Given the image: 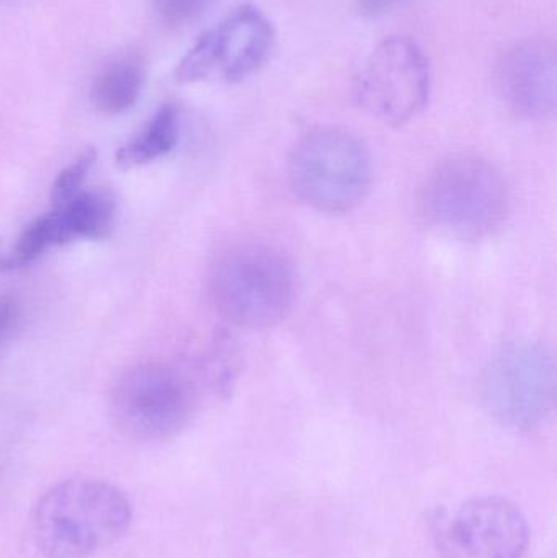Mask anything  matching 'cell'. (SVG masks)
<instances>
[{
  "label": "cell",
  "instance_id": "obj_13",
  "mask_svg": "<svg viewBox=\"0 0 557 558\" xmlns=\"http://www.w3.org/2000/svg\"><path fill=\"white\" fill-rule=\"evenodd\" d=\"M180 110L175 104L157 108L146 126L128 141L117 153L118 166L123 169L146 166L167 156L179 143Z\"/></svg>",
  "mask_w": 557,
  "mask_h": 558
},
{
  "label": "cell",
  "instance_id": "obj_10",
  "mask_svg": "<svg viewBox=\"0 0 557 558\" xmlns=\"http://www.w3.org/2000/svg\"><path fill=\"white\" fill-rule=\"evenodd\" d=\"M211 33L218 72L232 84L255 74L274 51V25L254 5L239 7L211 28Z\"/></svg>",
  "mask_w": 557,
  "mask_h": 558
},
{
  "label": "cell",
  "instance_id": "obj_6",
  "mask_svg": "<svg viewBox=\"0 0 557 558\" xmlns=\"http://www.w3.org/2000/svg\"><path fill=\"white\" fill-rule=\"evenodd\" d=\"M484 409L504 426L533 432L552 415L556 400V367L538 344L517 343L497 351L480 377Z\"/></svg>",
  "mask_w": 557,
  "mask_h": 558
},
{
  "label": "cell",
  "instance_id": "obj_9",
  "mask_svg": "<svg viewBox=\"0 0 557 558\" xmlns=\"http://www.w3.org/2000/svg\"><path fill=\"white\" fill-rule=\"evenodd\" d=\"M556 54L538 39L519 43L497 68V90L504 104L526 120H542L556 105Z\"/></svg>",
  "mask_w": 557,
  "mask_h": 558
},
{
  "label": "cell",
  "instance_id": "obj_5",
  "mask_svg": "<svg viewBox=\"0 0 557 558\" xmlns=\"http://www.w3.org/2000/svg\"><path fill=\"white\" fill-rule=\"evenodd\" d=\"M196 409L192 377L166 363H147L121 374L110 393L114 425L130 438L162 441L179 435Z\"/></svg>",
  "mask_w": 557,
  "mask_h": 558
},
{
  "label": "cell",
  "instance_id": "obj_17",
  "mask_svg": "<svg viewBox=\"0 0 557 558\" xmlns=\"http://www.w3.org/2000/svg\"><path fill=\"white\" fill-rule=\"evenodd\" d=\"M157 15L170 26L193 22L205 10L208 0H153Z\"/></svg>",
  "mask_w": 557,
  "mask_h": 558
},
{
  "label": "cell",
  "instance_id": "obj_2",
  "mask_svg": "<svg viewBox=\"0 0 557 558\" xmlns=\"http://www.w3.org/2000/svg\"><path fill=\"white\" fill-rule=\"evenodd\" d=\"M300 279L291 258L275 245L244 242L216 258L209 294L219 315L245 328L280 324L296 304Z\"/></svg>",
  "mask_w": 557,
  "mask_h": 558
},
{
  "label": "cell",
  "instance_id": "obj_14",
  "mask_svg": "<svg viewBox=\"0 0 557 558\" xmlns=\"http://www.w3.org/2000/svg\"><path fill=\"white\" fill-rule=\"evenodd\" d=\"M218 71L215 39L211 29L203 33L195 45L185 52L175 69V78L180 84H196L205 81Z\"/></svg>",
  "mask_w": 557,
  "mask_h": 558
},
{
  "label": "cell",
  "instance_id": "obj_3",
  "mask_svg": "<svg viewBox=\"0 0 557 558\" xmlns=\"http://www.w3.org/2000/svg\"><path fill=\"white\" fill-rule=\"evenodd\" d=\"M509 189L486 160L458 156L440 163L425 180L421 215L440 234L474 242L491 238L506 221Z\"/></svg>",
  "mask_w": 557,
  "mask_h": 558
},
{
  "label": "cell",
  "instance_id": "obj_4",
  "mask_svg": "<svg viewBox=\"0 0 557 558\" xmlns=\"http://www.w3.org/2000/svg\"><path fill=\"white\" fill-rule=\"evenodd\" d=\"M288 173L301 202L326 215H343L368 195L372 157L350 131L319 128L296 144Z\"/></svg>",
  "mask_w": 557,
  "mask_h": 558
},
{
  "label": "cell",
  "instance_id": "obj_20",
  "mask_svg": "<svg viewBox=\"0 0 557 558\" xmlns=\"http://www.w3.org/2000/svg\"><path fill=\"white\" fill-rule=\"evenodd\" d=\"M0 271H12L10 270L9 257L0 252Z\"/></svg>",
  "mask_w": 557,
  "mask_h": 558
},
{
  "label": "cell",
  "instance_id": "obj_19",
  "mask_svg": "<svg viewBox=\"0 0 557 558\" xmlns=\"http://www.w3.org/2000/svg\"><path fill=\"white\" fill-rule=\"evenodd\" d=\"M404 0H356L359 12L368 19H379L398 9Z\"/></svg>",
  "mask_w": 557,
  "mask_h": 558
},
{
  "label": "cell",
  "instance_id": "obj_11",
  "mask_svg": "<svg viewBox=\"0 0 557 558\" xmlns=\"http://www.w3.org/2000/svg\"><path fill=\"white\" fill-rule=\"evenodd\" d=\"M113 199L101 192H78L61 206L48 213L55 245L77 239L101 241L111 234L117 219Z\"/></svg>",
  "mask_w": 557,
  "mask_h": 558
},
{
  "label": "cell",
  "instance_id": "obj_8",
  "mask_svg": "<svg viewBox=\"0 0 557 558\" xmlns=\"http://www.w3.org/2000/svg\"><path fill=\"white\" fill-rule=\"evenodd\" d=\"M437 536L448 558H523L532 531L512 501L484 497L438 521Z\"/></svg>",
  "mask_w": 557,
  "mask_h": 558
},
{
  "label": "cell",
  "instance_id": "obj_18",
  "mask_svg": "<svg viewBox=\"0 0 557 558\" xmlns=\"http://www.w3.org/2000/svg\"><path fill=\"white\" fill-rule=\"evenodd\" d=\"M16 318H19V302H16V299L9 294L0 295V343L15 327Z\"/></svg>",
  "mask_w": 557,
  "mask_h": 558
},
{
  "label": "cell",
  "instance_id": "obj_7",
  "mask_svg": "<svg viewBox=\"0 0 557 558\" xmlns=\"http://www.w3.org/2000/svg\"><path fill=\"white\" fill-rule=\"evenodd\" d=\"M431 64L409 36H389L370 54L356 82V100L386 124L409 123L427 107Z\"/></svg>",
  "mask_w": 557,
  "mask_h": 558
},
{
  "label": "cell",
  "instance_id": "obj_12",
  "mask_svg": "<svg viewBox=\"0 0 557 558\" xmlns=\"http://www.w3.org/2000/svg\"><path fill=\"white\" fill-rule=\"evenodd\" d=\"M146 82V68L137 54L121 56L105 65L90 87V101L107 117L126 113L136 105Z\"/></svg>",
  "mask_w": 557,
  "mask_h": 558
},
{
  "label": "cell",
  "instance_id": "obj_1",
  "mask_svg": "<svg viewBox=\"0 0 557 558\" xmlns=\"http://www.w3.org/2000/svg\"><path fill=\"white\" fill-rule=\"evenodd\" d=\"M131 517L130 500L117 485L75 477L46 492L33 517V533L45 557L85 558L120 539Z\"/></svg>",
  "mask_w": 557,
  "mask_h": 558
},
{
  "label": "cell",
  "instance_id": "obj_16",
  "mask_svg": "<svg viewBox=\"0 0 557 558\" xmlns=\"http://www.w3.org/2000/svg\"><path fill=\"white\" fill-rule=\"evenodd\" d=\"M95 160H97V150H95V147H87L78 154L77 159L71 166L65 167L59 173L58 179L52 183V206L64 205L72 196L81 192L82 183L94 167Z\"/></svg>",
  "mask_w": 557,
  "mask_h": 558
},
{
  "label": "cell",
  "instance_id": "obj_15",
  "mask_svg": "<svg viewBox=\"0 0 557 558\" xmlns=\"http://www.w3.org/2000/svg\"><path fill=\"white\" fill-rule=\"evenodd\" d=\"M51 245H55V239H52L51 221H49L48 213H46V215L39 216L38 219L26 226L13 251L7 254L10 270H16V268L33 264Z\"/></svg>",
  "mask_w": 557,
  "mask_h": 558
}]
</instances>
